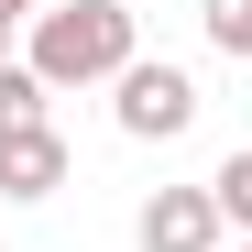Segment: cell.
<instances>
[{"label":"cell","instance_id":"cell-8","mask_svg":"<svg viewBox=\"0 0 252 252\" xmlns=\"http://www.w3.org/2000/svg\"><path fill=\"white\" fill-rule=\"evenodd\" d=\"M11 44H22V22H0V66H11Z\"/></svg>","mask_w":252,"mask_h":252},{"label":"cell","instance_id":"cell-5","mask_svg":"<svg viewBox=\"0 0 252 252\" xmlns=\"http://www.w3.org/2000/svg\"><path fill=\"white\" fill-rule=\"evenodd\" d=\"M44 121H55V99L33 88L22 66H0V143H11V132H44Z\"/></svg>","mask_w":252,"mask_h":252},{"label":"cell","instance_id":"cell-3","mask_svg":"<svg viewBox=\"0 0 252 252\" xmlns=\"http://www.w3.org/2000/svg\"><path fill=\"white\" fill-rule=\"evenodd\" d=\"M132 252H220L208 187H154V197L132 208Z\"/></svg>","mask_w":252,"mask_h":252},{"label":"cell","instance_id":"cell-1","mask_svg":"<svg viewBox=\"0 0 252 252\" xmlns=\"http://www.w3.org/2000/svg\"><path fill=\"white\" fill-rule=\"evenodd\" d=\"M143 44H132V11H121V0H44V11H33L22 22V77H33V88H99V77H121V66H132Z\"/></svg>","mask_w":252,"mask_h":252},{"label":"cell","instance_id":"cell-2","mask_svg":"<svg viewBox=\"0 0 252 252\" xmlns=\"http://www.w3.org/2000/svg\"><path fill=\"white\" fill-rule=\"evenodd\" d=\"M110 88H121V99H110V121H121L132 143H176L187 121L208 110V99H197V77H187V66H164V55H132Z\"/></svg>","mask_w":252,"mask_h":252},{"label":"cell","instance_id":"cell-7","mask_svg":"<svg viewBox=\"0 0 252 252\" xmlns=\"http://www.w3.org/2000/svg\"><path fill=\"white\" fill-rule=\"evenodd\" d=\"M197 22H208L220 55H252V0H197Z\"/></svg>","mask_w":252,"mask_h":252},{"label":"cell","instance_id":"cell-6","mask_svg":"<svg viewBox=\"0 0 252 252\" xmlns=\"http://www.w3.org/2000/svg\"><path fill=\"white\" fill-rule=\"evenodd\" d=\"M208 220H220V230H252V154H230L220 176H208Z\"/></svg>","mask_w":252,"mask_h":252},{"label":"cell","instance_id":"cell-4","mask_svg":"<svg viewBox=\"0 0 252 252\" xmlns=\"http://www.w3.org/2000/svg\"><path fill=\"white\" fill-rule=\"evenodd\" d=\"M66 176H77V164H66V132H55V121L0 143V197H22V208H33V197H55Z\"/></svg>","mask_w":252,"mask_h":252}]
</instances>
